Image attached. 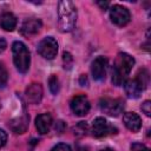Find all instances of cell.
<instances>
[{
  "instance_id": "6da1fadb",
  "label": "cell",
  "mask_w": 151,
  "mask_h": 151,
  "mask_svg": "<svg viewBox=\"0 0 151 151\" xmlns=\"http://www.w3.org/2000/svg\"><path fill=\"white\" fill-rule=\"evenodd\" d=\"M134 65V58L125 52H120L117 54L116 60L112 67V83L116 86H120L125 83L127 76L130 74L132 67Z\"/></svg>"
},
{
  "instance_id": "7a4b0ae2",
  "label": "cell",
  "mask_w": 151,
  "mask_h": 151,
  "mask_svg": "<svg viewBox=\"0 0 151 151\" xmlns=\"http://www.w3.org/2000/svg\"><path fill=\"white\" fill-rule=\"evenodd\" d=\"M77 21V7L70 0H61L58 4V25L64 33L71 32Z\"/></svg>"
},
{
  "instance_id": "3957f363",
  "label": "cell",
  "mask_w": 151,
  "mask_h": 151,
  "mask_svg": "<svg viewBox=\"0 0 151 151\" xmlns=\"http://www.w3.org/2000/svg\"><path fill=\"white\" fill-rule=\"evenodd\" d=\"M12 54L17 70L22 74L26 73L31 64V54L27 46L22 41H14L12 44Z\"/></svg>"
},
{
  "instance_id": "277c9868",
  "label": "cell",
  "mask_w": 151,
  "mask_h": 151,
  "mask_svg": "<svg viewBox=\"0 0 151 151\" xmlns=\"http://www.w3.org/2000/svg\"><path fill=\"white\" fill-rule=\"evenodd\" d=\"M91 132H92V136H94L97 138H101V137H106L110 134H116L118 132V130L113 125L109 124V122L105 118L97 117L92 123Z\"/></svg>"
},
{
  "instance_id": "5b68a950",
  "label": "cell",
  "mask_w": 151,
  "mask_h": 151,
  "mask_svg": "<svg viewBox=\"0 0 151 151\" xmlns=\"http://www.w3.org/2000/svg\"><path fill=\"white\" fill-rule=\"evenodd\" d=\"M99 107L104 113L111 117H117L124 110V101L119 98H101L99 100Z\"/></svg>"
},
{
  "instance_id": "8992f818",
  "label": "cell",
  "mask_w": 151,
  "mask_h": 151,
  "mask_svg": "<svg viewBox=\"0 0 151 151\" xmlns=\"http://www.w3.org/2000/svg\"><path fill=\"white\" fill-rule=\"evenodd\" d=\"M37 51L38 53L47 59V60H51V59H54V57L57 55L58 53V42L54 38L52 37H46L44 38L39 44H38V47H37Z\"/></svg>"
},
{
  "instance_id": "52a82bcc",
  "label": "cell",
  "mask_w": 151,
  "mask_h": 151,
  "mask_svg": "<svg viewBox=\"0 0 151 151\" xmlns=\"http://www.w3.org/2000/svg\"><path fill=\"white\" fill-rule=\"evenodd\" d=\"M110 19L117 26H125L131 19L130 11L120 5H113L110 8Z\"/></svg>"
},
{
  "instance_id": "ba28073f",
  "label": "cell",
  "mask_w": 151,
  "mask_h": 151,
  "mask_svg": "<svg viewBox=\"0 0 151 151\" xmlns=\"http://www.w3.org/2000/svg\"><path fill=\"white\" fill-rule=\"evenodd\" d=\"M70 106H71L72 112L76 116L83 117V116L88 113L91 104H90V100L87 99V97L85 94H78V96H74L72 98V100L70 103Z\"/></svg>"
},
{
  "instance_id": "9c48e42d",
  "label": "cell",
  "mask_w": 151,
  "mask_h": 151,
  "mask_svg": "<svg viewBox=\"0 0 151 151\" xmlns=\"http://www.w3.org/2000/svg\"><path fill=\"white\" fill-rule=\"evenodd\" d=\"M107 59L105 57H97L91 64V73L94 80L103 81L106 77Z\"/></svg>"
},
{
  "instance_id": "30bf717a",
  "label": "cell",
  "mask_w": 151,
  "mask_h": 151,
  "mask_svg": "<svg viewBox=\"0 0 151 151\" xmlns=\"http://www.w3.org/2000/svg\"><path fill=\"white\" fill-rule=\"evenodd\" d=\"M42 86L39 83H32L26 87L25 94L27 98V101L31 104H39L42 98Z\"/></svg>"
},
{
  "instance_id": "8fae6325",
  "label": "cell",
  "mask_w": 151,
  "mask_h": 151,
  "mask_svg": "<svg viewBox=\"0 0 151 151\" xmlns=\"http://www.w3.org/2000/svg\"><path fill=\"white\" fill-rule=\"evenodd\" d=\"M123 85H124L125 93L130 98H138L142 94V92L145 90L144 86L139 83V80L137 78L127 79V80H125V83Z\"/></svg>"
},
{
  "instance_id": "7c38bea8",
  "label": "cell",
  "mask_w": 151,
  "mask_h": 151,
  "mask_svg": "<svg viewBox=\"0 0 151 151\" xmlns=\"http://www.w3.org/2000/svg\"><path fill=\"white\" fill-rule=\"evenodd\" d=\"M41 27H42V22H41L40 19H35V18L34 19H28L22 24L20 32H21L22 35L31 37V35H34V34L39 33Z\"/></svg>"
},
{
  "instance_id": "4fadbf2b",
  "label": "cell",
  "mask_w": 151,
  "mask_h": 151,
  "mask_svg": "<svg viewBox=\"0 0 151 151\" xmlns=\"http://www.w3.org/2000/svg\"><path fill=\"white\" fill-rule=\"evenodd\" d=\"M52 123H53V119L48 112L41 113V114L37 116V118H35V127L40 134L48 133V131L52 126Z\"/></svg>"
},
{
  "instance_id": "5bb4252c",
  "label": "cell",
  "mask_w": 151,
  "mask_h": 151,
  "mask_svg": "<svg viewBox=\"0 0 151 151\" xmlns=\"http://www.w3.org/2000/svg\"><path fill=\"white\" fill-rule=\"evenodd\" d=\"M123 122L125 126L132 132H138L142 127V119L134 112H125L123 116Z\"/></svg>"
},
{
  "instance_id": "9a60e30c",
  "label": "cell",
  "mask_w": 151,
  "mask_h": 151,
  "mask_svg": "<svg viewBox=\"0 0 151 151\" xmlns=\"http://www.w3.org/2000/svg\"><path fill=\"white\" fill-rule=\"evenodd\" d=\"M28 120H29V117L24 111V113L21 114V117L11 120L8 123V126H9V129L14 133H24L27 130V127H28Z\"/></svg>"
},
{
  "instance_id": "2e32d148",
  "label": "cell",
  "mask_w": 151,
  "mask_h": 151,
  "mask_svg": "<svg viewBox=\"0 0 151 151\" xmlns=\"http://www.w3.org/2000/svg\"><path fill=\"white\" fill-rule=\"evenodd\" d=\"M18 20L15 18V15L11 12H4L0 15V26L1 28H4L5 31H13L17 27Z\"/></svg>"
},
{
  "instance_id": "e0dca14e",
  "label": "cell",
  "mask_w": 151,
  "mask_h": 151,
  "mask_svg": "<svg viewBox=\"0 0 151 151\" xmlns=\"http://www.w3.org/2000/svg\"><path fill=\"white\" fill-rule=\"evenodd\" d=\"M48 87L50 91L52 92V94H57L60 90V85H59V79L55 74H52L48 79Z\"/></svg>"
},
{
  "instance_id": "ac0fdd59",
  "label": "cell",
  "mask_w": 151,
  "mask_h": 151,
  "mask_svg": "<svg viewBox=\"0 0 151 151\" xmlns=\"http://www.w3.org/2000/svg\"><path fill=\"white\" fill-rule=\"evenodd\" d=\"M136 78H137V79L139 80V83L144 86V88H146V86H147V84H149V72H147V70H145V68L139 70L138 73H137V76H136Z\"/></svg>"
},
{
  "instance_id": "d6986e66",
  "label": "cell",
  "mask_w": 151,
  "mask_h": 151,
  "mask_svg": "<svg viewBox=\"0 0 151 151\" xmlns=\"http://www.w3.org/2000/svg\"><path fill=\"white\" fill-rule=\"evenodd\" d=\"M8 80V73L5 67V65L0 61V88H4Z\"/></svg>"
},
{
  "instance_id": "ffe728a7",
  "label": "cell",
  "mask_w": 151,
  "mask_h": 151,
  "mask_svg": "<svg viewBox=\"0 0 151 151\" xmlns=\"http://www.w3.org/2000/svg\"><path fill=\"white\" fill-rule=\"evenodd\" d=\"M63 63H64V68H71L73 64V57L70 52H64L63 53Z\"/></svg>"
},
{
  "instance_id": "44dd1931",
  "label": "cell",
  "mask_w": 151,
  "mask_h": 151,
  "mask_svg": "<svg viewBox=\"0 0 151 151\" xmlns=\"http://www.w3.org/2000/svg\"><path fill=\"white\" fill-rule=\"evenodd\" d=\"M87 130H88V126H87V124L85 122H79V124L73 127L74 134H79V133L80 134H86Z\"/></svg>"
},
{
  "instance_id": "7402d4cb",
  "label": "cell",
  "mask_w": 151,
  "mask_h": 151,
  "mask_svg": "<svg viewBox=\"0 0 151 151\" xmlns=\"http://www.w3.org/2000/svg\"><path fill=\"white\" fill-rule=\"evenodd\" d=\"M130 150L131 151H150L149 147H146L142 143H132L130 146Z\"/></svg>"
},
{
  "instance_id": "603a6c76",
  "label": "cell",
  "mask_w": 151,
  "mask_h": 151,
  "mask_svg": "<svg viewBox=\"0 0 151 151\" xmlns=\"http://www.w3.org/2000/svg\"><path fill=\"white\" fill-rule=\"evenodd\" d=\"M140 109H142V111L145 113V116H147V117L151 116V101H150V100H145V101L142 104Z\"/></svg>"
},
{
  "instance_id": "cb8c5ba5",
  "label": "cell",
  "mask_w": 151,
  "mask_h": 151,
  "mask_svg": "<svg viewBox=\"0 0 151 151\" xmlns=\"http://www.w3.org/2000/svg\"><path fill=\"white\" fill-rule=\"evenodd\" d=\"M52 151H72L71 146L68 144H65V143H59L57 144L55 146H53Z\"/></svg>"
},
{
  "instance_id": "d4e9b609",
  "label": "cell",
  "mask_w": 151,
  "mask_h": 151,
  "mask_svg": "<svg viewBox=\"0 0 151 151\" xmlns=\"http://www.w3.org/2000/svg\"><path fill=\"white\" fill-rule=\"evenodd\" d=\"M6 142H7V133L2 129H0V149L6 144Z\"/></svg>"
},
{
  "instance_id": "484cf974",
  "label": "cell",
  "mask_w": 151,
  "mask_h": 151,
  "mask_svg": "<svg viewBox=\"0 0 151 151\" xmlns=\"http://www.w3.org/2000/svg\"><path fill=\"white\" fill-rule=\"evenodd\" d=\"M79 84L81 86H87L88 85V80H87V77L86 74H81L80 78H79Z\"/></svg>"
},
{
  "instance_id": "4316f807",
  "label": "cell",
  "mask_w": 151,
  "mask_h": 151,
  "mask_svg": "<svg viewBox=\"0 0 151 151\" xmlns=\"http://www.w3.org/2000/svg\"><path fill=\"white\" fill-rule=\"evenodd\" d=\"M6 47H7V42H6V40H5L4 38H0V53L4 52V51L6 50Z\"/></svg>"
},
{
  "instance_id": "83f0119b",
  "label": "cell",
  "mask_w": 151,
  "mask_h": 151,
  "mask_svg": "<svg viewBox=\"0 0 151 151\" xmlns=\"http://www.w3.org/2000/svg\"><path fill=\"white\" fill-rule=\"evenodd\" d=\"M97 4L100 6V8H101V9H106V8L109 7V5H110L107 1H106V2H103V1H98Z\"/></svg>"
},
{
  "instance_id": "f1b7e54d",
  "label": "cell",
  "mask_w": 151,
  "mask_h": 151,
  "mask_svg": "<svg viewBox=\"0 0 151 151\" xmlns=\"http://www.w3.org/2000/svg\"><path fill=\"white\" fill-rule=\"evenodd\" d=\"M100 151H113L112 149H104V150H100Z\"/></svg>"
},
{
  "instance_id": "f546056e",
  "label": "cell",
  "mask_w": 151,
  "mask_h": 151,
  "mask_svg": "<svg viewBox=\"0 0 151 151\" xmlns=\"http://www.w3.org/2000/svg\"><path fill=\"white\" fill-rule=\"evenodd\" d=\"M0 109H1V103H0Z\"/></svg>"
}]
</instances>
